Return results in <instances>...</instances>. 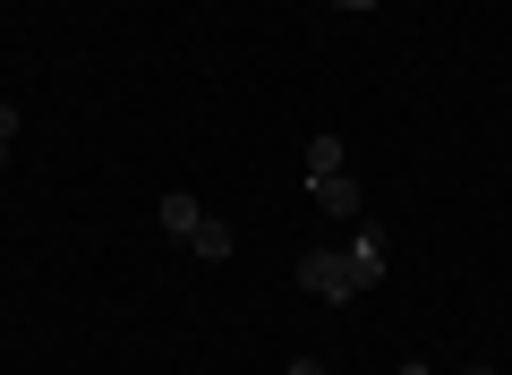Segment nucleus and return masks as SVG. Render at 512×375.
Masks as SVG:
<instances>
[{
  "mask_svg": "<svg viewBox=\"0 0 512 375\" xmlns=\"http://www.w3.org/2000/svg\"><path fill=\"white\" fill-rule=\"evenodd\" d=\"M188 248H197L205 265H222V256H231L239 239H231V222H214V214H205V222H197V239H188Z\"/></svg>",
  "mask_w": 512,
  "mask_h": 375,
  "instance_id": "obj_4",
  "label": "nucleus"
},
{
  "mask_svg": "<svg viewBox=\"0 0 512 375\" xmlns=\"http://www.w3.org/2000/svg\"><path fill=\"white\" fill-rule=\"evenodd\" d=\"M291 375H325V367H316V358H291Z\"/></svg>",
  "mask_w": 512,
  "mask_h": 375,
  "instance_id": "obj_7",
  "label": "nucleus"
},
{
  "mask_svg": "<svg viewBox=\"0 0 512 375\" xmlns=\"http://www.w3.org/2000/svg\"><path fill=\"white\" fill-rule=\"evenodd\" d=\"M299 290H316V299H359L367 273H359L350 248H308V256H299Z\"/></svg>",
  "mask_w": 512,
  "mask_h": 375,
  "instance_id": "obj_1",
  "label": "nucleus"
},
{
  "mask_svg": "<svg viewBox=\"0 0 512 375\" xmlns=\"http://www.w3.org/2000/svg\"><path fill=\"white\" fill-rule=\"evenodd\" d=\"M197 222H205V205L188 197V188H171V197H163V231L171 239H197Z\"/></svg>",
  "mask_w": 512,
  "mask_h": 375,
  "instance_id": "obj_3",
  "label": "nucleus"
},
{
  "mask_svg": "<svg viewBox=\"0 0 512 375\" xmlns=\"http://www.w3.org/2000/svg\"><path fill=\"white\" fill-rule=\"evenodd\" d=\"M325 9H376V0H325Z\"/></svg>",
  "mask_w": 512,
  "mask_h": 375,
  "instance_id": "obj_8",
  "label": "nucleus"
},
{
  "mask_svg": "<svg viewBox=\"0 0 512 375\" xmlns=\"http://www.w3.org/2000/svg\"><path fill=\"white\" fill-rule=\"evenodd\" d=\"M9 137H18V111H9V94H0V145H9Z\"/></svg>",
  "mask_w": 512,
  "mask_h": 375,
  "instance_id": "obj_6",
  "label": "nucleus"
},
{
  "mask_svg": "<svg viewBox=\"0 0 512 375\" xmlns=\"http://www.w3.org/2000/svg\"><path fill=\"white\" fill-rule=\"evenodd\" d=\"M402 375H436V367H427V358H410V367H402Z\"/></svg>",
  "mask_w": 512,
  "mask_h": 375,
  "instance_id": "obj_9",
  "label": "nucleus"
},
{
  "mask_svg": "<svg viewBox=\"0 0 512 375\" xmlns=\"http://www.w3.org/2000/svg\"><path fill=\"white\" fill-rule=\"evenodd\" d=\"M308 197L325 205L333 222H359V179H350V171H333V179H308Z\"/></svg>",
  "mask_w": 512,
  "mask_h": 375,
  "instance_id": "obj_2",
  "label": "nucleus"
},
{
  "mask_svg": "<svg viewBox=\"0 0 512 375\" xmlns=\"http://www.w3.org/2000/svg\"><path fill=\"white\" fill-rule=\"evenodd\" d=\"M0 162H9V145H0Z\"/></svg>",
  "mask_w": 512,
  "mask_h": 375,
  "instance_id": "obj_10",
  "label": "nucleus"
},
{
  "mask_svg": "<svg viewBox=\"0 0 512 375\" xmlns=\"http://www.w3.org/2000/svg\"><path fill=\"white\" fill-rule=\"evenodd\" d=\"M342 171V137H308V179H333Z\"/></svg>",
  "mask_w": 512,
  "mask_h": 375,
  "instance_id": "obj_5",
  "label": "nucleus"
}]
</instances>
